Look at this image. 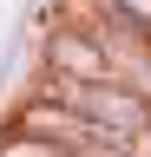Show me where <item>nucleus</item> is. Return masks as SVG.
<instances>
[{
  "instance_id": "f257e3e1",
  "label": "nucleus",
  "mask_w": 151,
  "mask_h": 157,
  "mask_svg": "<svg viewBox=\"0 0 151 157\" xmlns=\"http://www.w3.org/2000/svg\"><path fill=\"white\" fill-rule=\"evenodd\" d=\"M40 59H46V72L59 85H105V78H118V52L85 26H53Z\"/></svg>"
},
{
  "instance_id": "f03ea898",
  "label": "nucleus",
  "mask_w": 151,
  "mask_h": 157,
  "mask_svg": "<svg viewBox=\"0 0 151 157\" xmlns=\"http://www.w3.org/2000/svg\"><path fill=\"white\" fill-rule=\"evenodd\" d=\"M105 13V26H118L131 39H151V0H92Z\"/></svg>"
}]
</instances>
